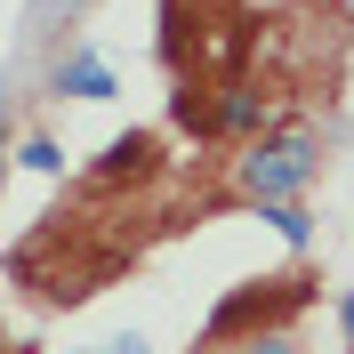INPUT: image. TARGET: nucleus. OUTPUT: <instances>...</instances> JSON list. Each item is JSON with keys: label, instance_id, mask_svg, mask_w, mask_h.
Wrapping results in <instances>:
<instances>
[{"label": "nucleus", "instance_id": "obj_1", "mask_svg": "<svg viewBox=\"0 0 354 354\" xmlns=\"http://www.w3.org/2000/svg\"><path fill=\"white\" fill-rule=\"evenodd\" d=\"M242 177H250V194H258V201H290V194L314 177V145H306V137H274V145L250 153Z\"/></svg>", "mask_w": 354, "mask_h": 354}, {"label": "nucleus", "instance_id": "obj_2", "mask_svg": "<svg viewBox=\"0 0 354 354\" xmlns=\"http://www.w3.org/2000/svg\"><path fill=\"white\" fill-rule=\"evenodd\" d=\"M57 97H113V65L97 48H73L65 65H57Z\"/></svg>", "mask_w": 354, "mask_h": 354}, {"label": "nucleus", "instance_id": "obj_3", "mask_svg": "<svg viewBox=\"0 0 354 354\" xmlns=\"http://www.w3.org/2000/svg\"><path fill=\"white\" fill-rule=\"evenodd\" d=\"M266 225H274L290 250H306V242H314V218L298 209V201H266Z\"/></svg>", "mask_w": 354, "mask_h": 354}, {"label": "nucleus", "instance_id": "obj_4", "mask_svg": "<svg viewBox=\"0 0 354 354\" xmlns=\"http://www.w3.org/2000/svg\"><path fill=\"white\" fill-rule=\"evenodd\" d=\"M24 169H32V177H57V169H65V145H57V137H24Z\"/></svg>", "mask_w": 354, "mask_h": 354}, {"label": "nucleus", "instance_id": "obj_5", "mask_svg": "<svg viewBox=\"0 0 354 354\" xmlns=\"http://www.w3.org/2000/svg\"><path fill=\"white\" fill-rule=\"evenodd\" d=\"M105 354H145V338H137V330L129 338H105Z\"/></svg>", "mask_w": 354, "mask_h": 354}, {"label": "nucleus", "instance_id": "obj_6", "mask_svg": "<svg viewBox=\"0 0 354 354\" xmlns=\"http://www.w3.org/2000/svg\"><path fill=\"white\" fill-rule=\"evenodd\" d=\"M338 330L354 338V290H346V298H338Z\"/></svg>", "mask_w": 354, "mask_h": 354}, {"label": "nucleus", "instance_id": "obj_7", "mask_svg": "<svg viewBox=\"0 0 354 354\" xmlns=\"http://www.w3.org/2000/svg\"><path fill=\"white\" fill-rule=\"evenodd\" d=\"M250 354H290V338H266V346H250Z\"/></svg>", "mask_w": 354, "mask_h": 354}, {"label": "nucleus", "instance_id": "obj_8", "mask_svg": "<svg viewBox=\"0 0 354 354\" xmlns=\"http://www.w3.org/2000/svg\"><path fill=\"white\" fill-rule=\"evenodd\" d=\"M0 137H8V97H0Z\"/></svg>", "mask_w": 354, "mask_h": 354}]
</instances>
